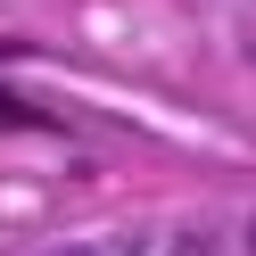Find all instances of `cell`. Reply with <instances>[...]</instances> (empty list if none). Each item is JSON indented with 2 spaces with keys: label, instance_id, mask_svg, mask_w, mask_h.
<instances>
[{
  "label": "cell",
  "instance_id": "cell-1",
  "mask_svg": "<svg viewBox=\"0 0 256 256\" xmlns=\"http://www.w3.org/2000/svg\"><path fill=\"white\" fill-rule=\"evenodd\" d=\"M58 256H91V248H58Z\"/></svg>",
  "mask_w": 256,
  "mask_h": 256
},
{
  "label": "cell",
  "instance_id": "cell-2",
  "mask_svg": "<svg viewBox=\"0 0 256 256\" xmlns=\"http://www.w3.org/2000/svg\"><path fill=\"white\" fill-rule=\"evenodd\" d=\"M248 240H256V232H248Z\"/></svg>",
  "mask_w": 256,
  "mask_h": 256
}]
</instances>
